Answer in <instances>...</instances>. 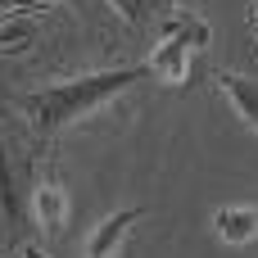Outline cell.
<instances>
[{"label": "cell", "mask_w": 258, "mask_h": 258, "mask_svg": "<svg viewBox=\"0 0 258 258\" xmlns=\"http://www.w3.org/2000/svg\"><path fill=\"white\" fill-rule=\"evenodd\" d=\"M150 77V63H132V68H109V73H86V77H73V82H54V86H41L23 100L27 118L41 127V132H59L86 113H95L100 104L118 100L122 91H132L136 82Z\"/></svg>", "instance_id": "6da1fadb"}, {"label": "cell", "mask_w": 258, "mask_h": 258, "mask_svg": "<svg viewBox=\"0 0 258 258\" xmlns=\"http://www.w3.org/2000/svg\"><path fill=\"white\" fill-rule=\"evenodd\" d=\"M209 45V23L200 18V14H172L168 18V27H163V41L154 45V54H150V73L154 77H163L168 86H181V82H190V59L200 54Z\"/></svg>", "instance_id": "7a4b0ae2"}, {"label": "cell", "mask_w": 258, "mask_h": 258, "mask_svg": "<svg viewBox=\"0 0 258 258\" xmlns=\"http://www.w3.org/2000/svg\"><path fill=\"white\" fill-rule=\"evenodd\" d=\"M141 218H145V209L127 204V209L109 213L104 222H95V231L86 236V258H118L122 240H127V231H132V227H136Z\"/></svg>", "instance_id": "3957f363"}, {"label": "cell", "mask_w": 258, "mask_h": 258, "mask_svg": "<svg viewBox=\"0 0 258 258\" xmlns=\"http://www.w3.org/2000/svg\"><path fill=\"white\" fill-rule=\"evenodd\" d=\"M213 231H218L222 245H249V240H258V209H249V204H222L213 213Z\"/></svg>", "instance_id": "277c9868"}, {"label": "cell", "mask_w": 258, "mask_h": 258, "mask_svg": "<svg viewBox=\"0 0 258 258\" xmlns=\"http://www.w3.org/2000/svg\"><path fill=\"white\" fill-rule=\"evenodd\" d=\"M32 204H36V222L45 227V236H59L63 222H68V195H63V186L54 177H41Z\"/></svg>", "instance_id": "5b68a950"}, {"label": "cell", "mask_w": 258, "mask_h": 258, "mask_svg": "<svg viewBox=\"0 0 258 258\" xmlns=\"http://www.w3.org/2000/svg\"><path fill=\"white\" fill-rule=\"evenodd\" d=\"M218 91L231 100V109L240 113V122L258 132V82L254 77H240V73H222L218 77Z\"/></svg>", "instance_id": "8992f818"}, {"label": "cell", "mask_w": 258, "mask_h": 258, "mask_svg": "<svg viewBox=\"0 0 258 258\" xmlns=\"http://www.w3.org/2000/svg\"><path fill=\"white\" fill-rule=\"evenodd\" d=\"M113 14L127 23V27H150V23H168L177 14V0H109Z\"/></svg>", "instance_id": "52a82bcc"}, {"label": "cell", "mask_w": 258, "mask_h": 258, "mask_svg": "<svg viewBox=\"0 0 258 258\" xmlns=\"http://www.w3.org/2000/svg\"><path fill=\"white\" fill-rule=\"evenodd\" d=\"M32 41V23L23 18H0V50H23Z\"/></svg>", "instance_id": "ba28073f"}, {"label": "cell", "mask_w": 258, "mask_h": 258, "mask_svg": "<svg viewBox=\"0 0 258 258\" xmlns=\"http://www.w3.org/2000/svg\"><path fill=\"white\" fill-rule=\"evenodd\" d=\"M41 5H50V0H0V18H23V14H32Z\"/></svg>", "instance_id": "9c48e42d"}, {"label": "cell", "mask_w": 258, "mask_h": 258, "mask_svg": "<svg viewBox=\"0 0 258 258\" xmlns=\"http://www.w3.org/2000/svg\"><path fill=\"white\" fill-rule=\"evenodd\" d=\"M23 258H50V254H45L41 245H23Z\"/></svg>", "instance_id": "30bf717a"}, {"label": "cell", "mask_w": 258, "mask_h": 258, "mask_svg": "<svg viewBox=\"0 0 258 258\" xmlns=\"http://www.w3.org/2000/svg\"><path fill=\"white\" fill-rule=\"evenodd\" d=\"M249 23L258 27V0H249Z\"/></svg>", "instance_id": "8fae6325"}]
</instances>
